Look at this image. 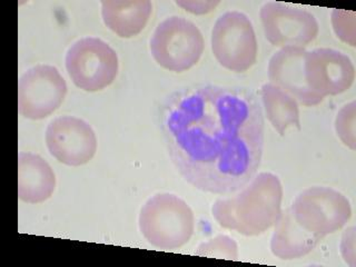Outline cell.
Instances as JSON below:
<instances>
[{"instance_id":"cell-1","label":"cell","mask_w":356,"mask_h":267,"mask_svg":"<svg viewBox=\"0 0 356 267\" xmlns=\"http://www.w3.org/2000/svg\"><path fill=\"white\" fill-rule=\"evenodd\" d=\"M161 117L170 161L195 188L233 194L256 175L264 149V116L250 89L186 87L165 100Z\"/></svg>"},{"instance_id":"cell-2","label":"cell","mask_w":356,"mask_h":267,"mask_svg":"<svg viewBox=\"0 0 356 267\" xmlns=\"http://www.w3.org/2000/svg\"><path fill=\"white\" fill-rule=\"evenodd\" d=\"M283 186L272 172H259L233 197L220 198L211 207L218 225L244 236L270 229L282 211Z\"/></svg>"},{"instance_id":"cell-3","label":"cell","mask_w":356,"mask_h":267,"mask_svg":"<svg viewBox=\"0 0 356 267\" xmlns=\"http://www.w3.org/2000/svg\"><path fill=\"white\" fill-rule=\"evenodd\" d=\"M139 229L154 248L177 250L192 238L195 231L194 213L188 204L176 195L156 194L142 207Z\"/></svg>"},{"instance_id":"cell-4","label":"cell","mask_w":356,"mask_h":267,"mask_svg":"<svg viewBox=\"0 0 356 267\" xmlns=\"http://www.w3.org/2000/svg\"><path fill=\"white\" fill-rule=\"evenodd\" d=\"M203 35L194 22L172 16L161 22L150 39V53L164 70L183 72L197 64L203 55Z\"/></svg>"},{"instance_id":"cell-5","label":"cell","mask_w":356,"mask_h":267,"mask_svg":"<svg viewBox=\"0 0 356 267\" xmlns=\"http://www.w3.org/2000/svg\"><path fill=\"white\" fill-rule=\"evenodd\" d=\"M118 68L116 51L99 38L79 39L67 51V72L75 86L85 92H100L111 86Z\"/></svg>"},{"instance_id":"cell-6","label":"cell","mask_w":356,"mask_h":267,"mask_svg":"<svg viewBox=\"0 0 356 267\" xmlns=\"http://www.w3.org/2000/svg\"><path fill=\"white\" fill-rule=\"evenodd\" d=\"M289 211L300 227L323 238L344 227L352 216L348 197L324 186L311 187L300 193Z\"/></svg>"},{"instance_id":"cell-7","label":"cell","mask_w":356,"mask_h":267,"mask_svg":"<svg viewBox=\"0 0 356 267\" xmlns=\"http://www.w3.org/2000/svg\"><path fill=\"white\" fill-rule=\"evenodd\" d=\"M211 50L226 70L245 72L252 68L257 59L259 44L250 18L239 11L222 15L211 31Z\"/></svg>"},{"instance_id":"cell-8","label":"cell","mask_w":356,"mask_h":267,"mask_svg":"<svg viewBox=\"0 0 356 267\" xmlns=\"http://www.w3.org/2000/svg\"><path fill=\"white\" fill-rule=\"evenodd\" d=\"M66 95V81L58 70L49 65H37L20 77L18 111L27 120H44L60 107Z\"/></svg>"},{"instance_id":"cell-9","label":"cell","mask_w":356,"mask_h":267,"mask_svg":"<svg viewBox=\"0 0 356 267\" xmlns=\"http://www.w3.org/2000/svg\"><path fill=\"white\" fill-rule=\"evenodd\" d=\"M259 16L265 37L276 47L304 48L314 42L320 31L314 15L281 3H265Z\"/></svg>"},{"instance_id":"cell-10","label":"cell","mask_w":356,"mask_h":267,"mask_svg":"<svg viewBox=\"0 0 356 267\" xmlns=\"http://www.w3.org/2000/svg\"><path fill=\"white\" fill-rule=\"evenodd\" d=\"M46 145L50 155L59 163L79 167L92 161L97 152V137L85 120L61 116L48 125Z\"/></svg>"},{"instance_id":"cell-11","label":"cell","mask_w":356,"mask_h":267,"mask_svg":"<svg viewBox=\"0 0 356 267\" xmlns=\"http://www.w3.org/2000/svg\"><path fill=\"white\" fill-rule=\"evenodd\" d=\"M304 68L311 92L323 98L348 92L355 81L353 61L348 55L331 48L307 51Z\"/></svg>"},{"instance_id":"cell-12","label":"cell","mask_w":356,"mask_h":267,"mask_svg":"<svg viewBox=\"0 0 356 267\" xmlns=\"http://www.w3.org/2000/svg\"><path fill=\"white\" fill-rule=\"evenodd\" d=\"M304 48L285 47L273 55L268 64L270 83L283 89L302 105L316 106L324 98L311 92L305 79V57Z\"/></svg>"},{"instance_id":"cell-13","label":"cell","mask_w":356,"mask_h":267,"mask_svg":"<svg viewBox=\"0 0 356 267\" xmlns=\"http://www.w3.org/2000/svg\"><path fill=\"white\" fill-rule=\"evenodd\" d=\"M56 176L47 161L39 155H18V197L28 204H40L55 192Z\"/></svg>"},{"instance_id":"cell-14","label":"cell","mask_w":356,"mask_h":267,"mask_svg":"<svg viewBox=\"0 0 356 267\" xmlns=\"http://www.w3.org/2000/svg\"><path fill=\"white\" fill-rule=\"evenodd\" d=\"M153 13L149 0H104L102 17L106 27L120 38H133L144 31Z\"/></svg>"},{"instance_id":"cell-15","label":"cell","mask_w":356,"mask_h":267,"mask_svg":"<svg viewBox=\"0 0 356 267\" xmlns=\"http://www.w3.org/2000/svg\"><path fill=\"white\" fill-rule=\"evenodd\" d=\"M274 225L275 229L270 239V250L273 255L285 261L307 255L323 239L300 227L289 209L281 211Z\"/></svg>"},{"instance_id":"cell-16","label":"cell","mask_w":356,"mask_h":267,"mask_svg":"<svg viewBox=\"0 0 356 267\" xmlns=\"http://www.w3.org/2000/svg\"><path fill=\"white\" fill-rule=\"evenodd\" d=\"M261 97L267 120H270L273 127L275 128V131L281 136H284L289 127H296L300 131V108L298 100L284 92L283 89L270 83L261 86Z\"/></svg>"},{"instance_id":"cell-17","label":"cell","mask_w":356,"mask_h":267,"mask_svg":"<svg viewBox=\"0 0 356 267\" xmlns=\"http://www.w3.org/2000/svg\"><path fill=\"white\" fill-rule=\"evenodd\" d=\"M195 254L206 257L236 261L238 259V248L233 238L226 235H220L209 239V242L200 244Z\"/></svg>"},{"instance_id":"cell-18","label":"cell","mask_w":356,"mask_h":267,"mask_svg":"<svg viewBox=\"0 0 356 267\" xmlns=\"http://www.w3.org/2000/svg\"><path fill=\"white\" fill-rule=\"evenodd\" d=\"M337 136L348 148H356V104L355 102L345 105L337 114L335 120Z\"/></svg>"},{"instance_id":"cell-19","label":"cell","mask_w":356,"mask_h":267,"mask_svg":"<svg viewBox=\"0 0 356 267\" xmlns=\"http://www.w3.org/2000/svg\"><path fill=\"white\" fill-rule=\"evenodd\" d=\"M332 22L337 37L354 47L355 46V13L334 9L332 13Z\"/></svg>"},{"instance_id":"cell-20","label":"cell","mask_w":356,"mask_h":267,"mask_svg":"<svg viewBox=\"0 0 356 267\" xmlns=\"http://www.w3.org/2000/svg\"><path fill=\"white\" fill-rule=\"evenodd\" d=\"M341 252L344 261L350 266H355V228H348L343 234Z\"/></svg>"},{"instance_id":"cell-21","label":"cell","mask_w":356,"mask_h":267,"mask_svg":"<svg viewBox=\"0 0 356 267\" xmlns=\"http://www.w3.org/2000/svg\"><path fill=\"white\" fill-rule=\"evenodd\" d=\"M179 7L195 15L209 14L213 9H215L220 1H176Z\"/></svg>"}]
</instances>
